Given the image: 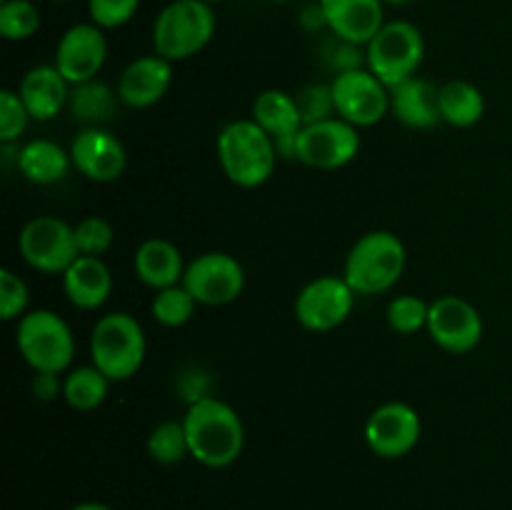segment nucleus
Here are the masks:
<instances>
[{
  "label": "nucleus",
  "instance_id": "obj_4",
  "mask_svg": "<svg viewBox=\"0 0 512 510\" xmlns=\"http://www.w3.org/2000/svg\"><path fill=\"white\" fill-rule=\"evenodd\" d=\"M90 363L113 383L130 380L145 363L148 338L135 315L125 310L105 313L90 330Z\"/></svg>",
  "mask_w": 512,
  "mask_h": 510
},
{
  "label": "nucleus",
  "instance_id": "obj_25",
  "mask_svg": "<svg viewBox=\"0 0 512 510\" xmlns=\"http://www.w3.org/2000/svg\"><path fill=\"white\" fill-rule=\"evenodd\" d=\"M120 105L118 90L110 88L103 80H88V83L73 85L68 100V113L85 128H103L108 120L115 118Z\"/></svg>",
  "mask_w": 512,
  "mask_h": 510
},
{
  "label": "nucleus",
  "instance_id": "obj_35",
  "mask_svg": "<svg viewBox=\"0 0 512 510\" xmlns=\"http://www.w3.org/2000/svg\"><path fill=\"white\" fill-rule=\"evenodd\" d=\"M30 290L28 283L15 270H0V318L20 320L28 313Z\"/></svg>",
  "mask_w": 512,
  "mask_h": 510
},
{
  "label": "nucleus",
  "instance_id": "obj_10",
  "mask_svg": "<svg viewBox=\"0 0 512 510\" xmlns=\"http://www.w3.org/2000/svg\"><path fill=\"white\" fill-rule=\"evenodd\" d=\"M360 145V130L335 115L300 128L295 140V160L315 170H340L358 158Z\"/></svg>",
  "mask_w": 512,
  "mask_h": 510
},
{
  "label": "nucleus",
  "instance_id": "obj_26",
  "mask_svg": "<svg viewBox=\"0 0 512 510\" xmlns=\"http://www.w3.org/2000/svg\"><path fill=\"white\" fill-rule=\"evenodd\" d=\"M440 115L450 128H473L485 115V95L470 80H448L440 85Z\"/></svg>",
  "mask_w": 512,
  "mask_h": 510
},
{
  "label": "nucleus",
  "instance_id": "obj_24",
  "mask_svg": "<svg viewBox=\"0 0 512 510\" xmlns=\"http://www.w3.org/2000/svg\"><path fill=\"white\" fill-rule=\"evenodd\" d=\"M18 170L28 183L33 185H55L68 178L73 168L70 150L48 138L28 140L18 148Z\"/></svg>",
  "mask_w": 512,
  "mask_h": 510
},
{
  "label": "nucleus",
  "instance_id": "obj_36",
  "mask_svg": "<svg viewBox=\"0 0 512 510\" xmlns=\"http://www.w3.org/2000/svg\"><path fill=\"white\" fill-rule=\"evenodd\" d=\"M90 23L103 30H118L135 18L140 0H85Z\"/></svg>",
  "mask_w": 512,
  "mask_h": 510
},
{
  "label": "nucleus",
  "instance_id": "obj_33",
  "mask_svg": "<svg viewBox=\"0 0 512 510\" xmlns=\"http://www.w3.org/2000/svg\"><path fill=\"white\" fill-rule=\"evenodd\" d=\"M298 100L300 115H303V125L320 123V120L335 118V103L330 83H308L295 93Z\"/></svg>",
  "mask_w": 512,
  "mask_h": 510
},
{
  "label": "nucleus",
  "instance_id": "obj_12",
  "mask_svg": "<svg viewBox=\"0 0 512 510\" xmlns=\"http://www.w3.org/2000/svg\"><path fill=\"white\" fill-rule=\"evenodd\" d=\"M183 285L198 305L220 308L235 303L245 290V268L235 255L223 250L200 253L185 265Z\"/></svg>",
  "mask_w": 512,
  "mask_h": 510
},
{
  "label": "nucleus",
  "instance_id": "obj_9",
  "mask_svg": "<svg viewBox=\"0 0 512 510\" xmlns=\"http://www.w3.org/2000/svg\"><path fill=\"white\" fill-rule=\"evenodd\" d=\"M355 290L343 275H320L300 288L295 298V320L308 333H330L350 318L355 308Z\"/></svg>",
  "mask_w": 512,
  "mask_h": 510
},
{
  "label": "nucleus",
  "instance_id": "obj_7",
  "mask_svg": "<svg viewBox=\"0 0 512 510\" xmlns=\"http://www.w3.org/2000/svg\"><path fill=\"white\" fill-rule=\"evenodd\" d=\"M425 60V35L410 20H388L365 45V68L388 88L420 73Z\"/></svg>",
  "mask_w": 512,
  "mask_h": 510
},
{
  "label": "nucleus",
  "instance_id": "obj_20",
  "mask_svg": "<svg viewBox=\"0 0 512 510\" xmlns=\"http://www.w3.org/2000/svg\"><path fill=\"white\" fill-rule=\"evenodd\" d=\"M70 90L73 85L63 78V73L53 63L33 65L18 85L20 100L28 108L30 118L38 123H48L68 108Z\"/></svg>",
  "mask_w": 512,
  "mask_h": 510
},
{
  "label": "nucleus",
  "instance_id": "obj_8",
  "mask_svg": "<svg viewBox=\"0 0 512 510\" xmlns=\"http://www.w3.org/2000/svg\"><path fill=\"white\" fill-rule=\"evenodd\" d=\"M18 250L25 265L43 275H63L80 258L75 225L58 215H35L20 228Z\"/></svg>",
  "mask_w": 512,
  "mask_h": 510
},
{
  "label": "nucleus",
  "instance_id": "obj_45",
  "mask_svg": "<svg viewBox=\"0 0 512 510\" xmlns=\"http://www.w3.org/2000/svg\"><path fill=\"white\" fill-rule=\"evenodd\" d=\"M0 3H3V0H0Z\"/></svg>",
  "mask_w": 512,
  "mask_h": 510
},
{
  "label": "nucleus",
  "instance_id": "obj_22",
  "mask_svg": "<svg viewBox=\"0 0 512 510\" xmlns=\"http://www.w3.org/2000/svg\"><path fill=\"white\" fill-rule=\"evenodd\" d=\"M63 293L78 310H98L113 293V273L103 258L80 255L63 275Z\"/></svg>",
  "mask_w": 512,
  "mask_h": 510
},
{
  "label": "nucleus",
  "instance_id": "obj_34",
  "mask_svg": "<svg viewBox=\"0 0 512 510\" xmlns=\"http://www.w3.org/2000/svg\"><path fill=\"white\" fill-rule=\"evenodd\" d=\"M30 120L33 118L20 100L18 90H0V140L3 145L15 143L28 130Z\"/></svg>",
  "mask_w": 512,
  "mask_h": 510
},
{
  "label": "nucleus",
  "instance_id": "obj_40",
  "mask_svg": "<svg viewBox=\"0 0 512 510\" xmlns=\"http://www.w3.org/2000/svg\"><path fill=\"white\" fill-rule=\"evenodd\" d=\"M70 510H115L113 505H105V503H98V500H85V503H78L73 505Z\"/></svg>",
  "mask_w": 512,
  "mask_h": 510
},
{
  "label": "nucleus",
  "instance_id": "obj_19",
  "mask_svg": "<svg viewBox=\"0 0 512 510\" xmlns=\"http://www.w3.org/2000/svg\"><path fill=\"white\" fill-rule=\"evenodd\" d=\"M328 33L355 45H368L385 20L383 0H320Z\"/></svg>",
  "mask_w": 512,
  "mask_h": 510
},
{
  "label": "nucleus",
  "instance_id": "obj_16",
  "mask_svg": "<svg viewBox=\"0 0 512 510\" xmlns=\"http://www.w3.org/2000/svg\"><path fill=\"white\" fill-rule=\"evenodd\" d=\"M68 150L73 168L93 183H113L128 165L125 145L105 128H80Z\"/></svg>",
  "mask_w": 512,
  "mask_h": 510
},
{
  "label": "nucleus",
  "instance_id": "obj_11",
  "mask_svg": "<svg viewBox=\"0 0 512 510\" xmlns=\"http://www.w3.org/2000/svg\"><path fill=\"white\" fill-rule=\"evenodd\" d=\"M335 115L358 130L373 128L390 113V88L368 68L338 73L330 80Z\"/></svg>",
  "mask_w": 512,
  "mask_h": 510
},
{
  "label": "nucleus",
  "instance_id": "obj_1",
  "mask_svg": "<svg viewBox=\"0 0 512 510\" xmlns=\"http://www.w3.org/2000/svg\"><path fill=\"white\" fill-rule=\"evenodd\" d=\"M190 458L205 468H230L243 455L245 425L238 410L215 395L188 405L183 418Z\"/></svg>",
  "mask_w": 512,
  "mask_h": 510
},
{
  "label": "nucleus",
  "instance_id": "obj_17",
  "mask_svg": "<svg viewBox=\"0 0 512 510\" xmlns=\"http://www.w3.org/2000/svg\"><path fill=\"white\" fill-rule=\"evenodd\" d=\"M170 85H173V63L163 55L150 53L125 65L115 90L125 108L145 110L158 105L168 95Z\"/></svg>",
  "mask_w": 512,
  "mask_h": 510
},
{
  "label": "nucleus",
  "instance_id": "obj_28",
  "mask_svg": "<svg viewBox=\"0 0 512 510\" xmlns=\"http://www.w3.org/2000/svg\"><path fill=\"white\" fill-rule=\"evenodd\" d=\"M145 448L158 465H178L185 458H190L183 420H163V423L155 425L150 430Z\"/></svg>",
  "mask_w": 512,
  "mask_h": 510
},
{
  "label": "nucleus",
  "instance_id": "obj_39",
  "mask_svg": "<svg viewBox=\"0 0 512 510\" xmlns=\"http://www.w3.org/2000/svg\"><path fill=\"white\" fill-rule=\"evenodd\" d=\"M298 23H300V28L308 30V33L328 30V23H325V13H323V5H320V0H310L308 5H303V8H300Z\"/></svg>",
  "mask_w": 512,
  "mask_h": 510
},
{
  "label": "nucleus",
  "instance_id": "obj_38",
  "mask_svg": "<svg viewBox=\"0 0 512 510\" xmlns=\"http://www.w3.org/2000/svg\"><path fill=\"white\" fill-rule=\"evenodd\" d=\"M63 373H33L30 380V393L40 400V403H53L55 398H63Z\"/></svg>",
  "mask_w": 512,
  "mask_h": 510
},
{
  "label": "nucleus",
  "instance_id": "obj_29",
  "mask_svg": "<svg viewBox=\"0 0 512 510\" xmlns=\"http://www.w3.org/2000/svg\"><path fill=\"white\" fill-rule=\"evenodd\" d=\"M195 308H198V300L190 295L183 283L155 290L153 300H150V313H153L155 323L165 325V328H180V325L190 323Z\"/></svg>",
  "mask_w": 512,
  "mask_h": 510
},
{
  "label": "nucleus",
  "instance_id": "obj_21",
  "mask_svg": "<svg viewBox=\"0 0 512 510\" xmlns=\"http://www.w3.org/2000/svg\"><path fill=\"white\" fill-rule=\"evenodd\" d=\"M390 113L398 123L413 130H433L443 123L440 115V88L430 80L415 78L390 88Z\"/></svg>",
  "mask_w": 512,
  "mask_h": 510
},
{
  "label": "nucleus",
  "instance_id": "obj_6",
  "mask_svg": "<svg viewBox=\"0 0 512 510\" xmlns=\"http://www.w3.org/2000/svg\"><path fill=\"white\" fill-rule=\"evenodd\" d=\"M15 348L33 373H68L75 358V335L63 315L35 308L15 325Z\"/></svg>",
  "mask_w": 512,
  "mask_h": 510
},
{
  "label": "nucleus",
  "instance_id": "obj_13",
  "mask_svg": "<svg viewBox=\"0 0 512 510\" xmlns=\"http://www.w3.org/2000/svg\"><path fill=\"white\" fill-rule=\"evenodd\" d=\"M428 335L440 350L453 355L473 353L485 333L480 310L460 295H440L430 303Z\"/></svg>",
  "mask_w": 512,
  "mask_h": 510
},
{
  "label": "nucleus",
  "instance_id": "obj_15",
  "mask_svg": "<svg viewBox=\"0 0 512 510\" xmlns=\"http://www.w3.org/2000/svg\"><path fill=\"white\" fill-rule=\"evenodd\" d=\"M108 60V38L95 23H75L60 35L53 65L70 85L88 83L100 75Z\"/></svg>",
  "mask_w": 512,
  "mask_h": 510
},
{
  "label": "nucleus",
  "instance_id": "obj_43",
  "mask_svg": "<svg viewBox=\"0 0 512 510\" xmlns=\"http://www.w3.org/2000/svg\"><path fill=\"white\" fill-rule=\"evenodd\" d=\"M53 3H78V0H53Z\"/></svg>",
  "mask_w": 512,
  "mask_h": 510
},
{
  "label": "nucleus",
  "instance_id": "obj_31",
  "mask_svg": "<svg viewBox=\"0 0 512 510\" xmlns=\"http://www.w3.org/2000/svg\"><path fill=\"white\" fill-rule=\"evenodd\" d=\"M430 303H425L420 295H395L385 308V320L390 330L398 335H415L428 328Z\"/></svg>",
  "mask_w": 512,
  "mask_h": 510
},
{
  "label": "nucleus",
  "instance_id": "obj_44",
  "mask_svg": "<svg viewBox=\"0 0 512 510\" xmlns=\"http://www.w3.org/2000/svg\"><path fill=\"white\" fill-rule=\"evenodd\" d=\"M273 3H280V5H283V3H290V0H273Z\"/></svg>",
  "mask_w": 512,
  "mask_h": 510
},
{
  "label": "nucleus",
  "instance_id": "obj_5",
  "mask_svg": "<svg viewBox=\"0 0 512 510\" xmlns=\"http://www.w3.org/2000/svg\"><path fill=\"white\" fill-rule=\"evenodd\" d=\"M218 30V15L210 3L203 0H170L155 15L153 53L163 55L170 63L188 60L205 50Z\"/></svg>",
  "mask_w": 512,
  "mask_h": 510
},
{
  "label": "nucleus",
  "instance_id": "obj_18",
  "mask_svg": "<svg viewBox=\"0 0 512 510\" xmlns=\"http://www.w3.org/2000/svg\"><path fill=\"white\" fill-rule=\"evenodd\" d=\"M250 118L275 140L278 153L283 160H295V140L303 128L295 93L280 88H268L253 100Z\"/></svg>",
  "mask_w": 512,
  "mask_h": 510
},
{
  "label": "nucleus",
  "instance_id": "obj_2",
  "mask_svg": "<svg viewBox=\"0 0 512 510\" xmlns=\"http://www.w3.org/2000/svg\"><path fill=\"white\" fill-rule=\"evenodd\" d=\"M215 153L225 178L245 190L268 183L280 160L275 140L253 118L225 123L215 140Z\"/></svg>",
  "mask_w": 512,
  "mask_h": 510
},
{
  "label": "nucleus",
  "instance_id": "obj_42",
  "mask_svg": "<svg viewBox=\"0 0 512 510\" xmlns=\"http://www.w3.org/2000/svg\"><path fill=\"white\" fill-rule=\"evenodd\" d=\"M203 3H210V5H218V3H225V0H203Z\"/></svg>",
  "mask_w": 512,
  "mask_h": 510
},
{
  "label": "nucleus",
  "instance_id": "obj_37",
  "mask_svg": "<svg viewBox=\"0 0 512 510\" xmlns=\"http://www.w3.org/2000/svg\"><path fill=\"white\" fill-rule=\"evenodd\" d=\"M325 63L338 73H348V70L365 68V48L363 45L348 43V40H340L335 35H330V40L325 43Z\"/></svg>",
  "mask_w": 512,
  "mask_h": 510
},
{
  "label": "nucleus",
  "instance_id": "obj_30",
  "mask_svg": "<svg viewBox=\"0 0 512 510\" xmlns=\"http://www.w3.org/2000/svg\"><path fill=\"white\" fill-rule=\"evenodd\" d=\"M43 25V13L33 0H3L0 3V35L10 43L30 40Z\"/></svg>",
  "mask_w": 512,
  "mask_h": 510
},
{
  "label": "nucleus",
  "instance_id": "obj_14",
  "mask_svg": "<svg viewBox=\"0 0 512 510\" xmlns=\"http://www.w3.org/2000/svg\"><path fill=\"white\" fill-rule=\"evenodd\" d=\"M423 435L420 413L408 403L390 400L378 405L365 420V445L385 460H398L413 453Z\"/></svg>",
  "mask_w": 512,
  "mask_h": 510
},
{
  "label": "nucleus",
  "instance_id": "obj_3",
  "mask_svg": "<svg viewBox=\"0 0 512 510\" xmlns=\"http://www.w3.org/2000/svg\"><path fill=\"white\" fill-rule=\"evenodd\" d=\"M408 265V250L400 235L390 230H370L360 235L343 265V278L355 295H383L400 283Z\"/></svg>",
  "mask_w": 512,
  "mask_h": 510
},
{
  "label": "nucleus",
  "instance_id": "obj_32",
  "mask_svg": "<svg viewBox=\"0 0 512 510\" xmlns=\"http://www.w3.org/2000/svg\"><path fill=\"white\" fill-rule=\"evenodd\" d=\"M113 225L100 215H88L80 223H75V240H78L80 255H93V258H103L113 245Z\"/></svg>",
  "mask_w": 512,
  "mask_h": 510
},
{
  "label": "nucleus",
  "instance_id": "obj_27",
  "mask_svg": "<svg viewBox=\"0 0 512 510\" xmlns=\"http://www.w3.org/2000/svg\"><path fill=\"white\" fill-rule=\"evenodd\" d=\"M110 383L113 380L100 373L93 363L70 368L68 373H63V400L73 410L90 413L108 400Z\"/></svg>",
  "mask_w": 512,
  "mask_h": 510
},
{
  "label": "nucleus",
  "instance_id": "obj_41",
  "mask_svg": "<svg viewBox=\"0 0 512 510\" xmlns=\"http://www.w3.org/2000/svg\"><path fill=\"white\" fill-rule=\"evenodd\" d=\"M385 5H410V3H415V0H383Z\"/></svg>",
  "mask_w": 512,
  "mask_h": 510
},
{
  "label": "nucleus",
  "instance_id": "obj_23",
  "mask_svg": "<svg viewBox=\"0 0 512 510\" xmlns=\"http://www.w3.org/2000/svg\"><path fill=\"white\" fill-rule=\"evenodd\" d=\"M185 258L178 245L168 238H148L138 245L133 255V270L150 290L173 288L183 283Z\"/></svg>",
  "mask_w": 512,
  "mask_h": 510
}]
</instances>
